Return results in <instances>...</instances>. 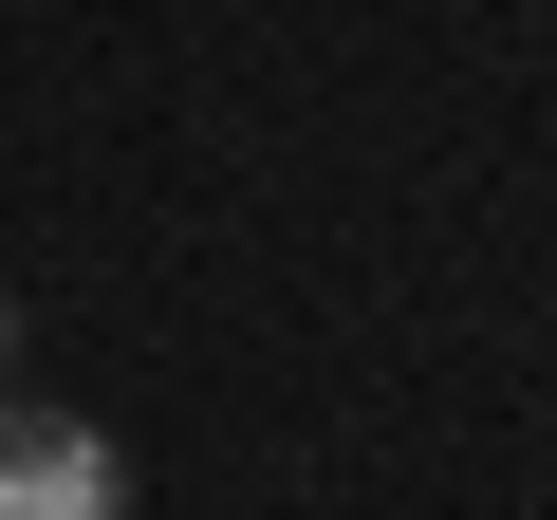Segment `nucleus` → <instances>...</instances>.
<instances>
[{"label":"nucleus","mask_w":557,"mask_h":520,"mask_svg":"<svg viewBox=\"0 0 557 520\" xmlns=\"http://www.w3.org/2000/svg\"><path fill=\"white\" fill-rule=\"evenodd\" d=\"M0 520H131V446L0 391Z\"/></svg>","instance_id":"obj_1"},{"label":"nucleus","mask_w":557,"mask_h":520,"mask_svg":"<svg viewBox=\"0 0 557 520\" xmlns=\"http://www.w3.org/2000/svg\"><path fill=\"white\" fill-rule=\"evenodd\" d=\"M0 354H20V298H0Z\"/></svg>","instance_id":"obj_2"}]
</instances>
